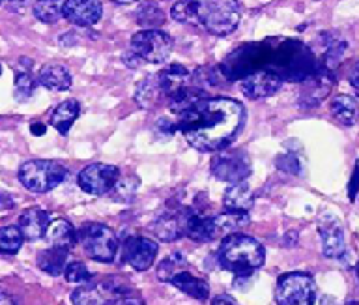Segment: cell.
<instances>
[{
  "instance_id": "cell-32",
  "label": "cell",
  "mask_w": 359,
  "mask_h": 305,
  "mask_svg": "<svg viewBox=\"0 0 359 305\" xmlns=\"http://www.w3.org/2000/svg\"><path fill=\"white\" fill-rule=\"evenodd\" d=\"M64 277H66L67 283H75V285H84V283H88L92 279L90 276L88 268L83 264V262H69L66 266V270H64Z\"/></svg>"
},
{
  "instance_id": "cell-9",
  "label": "cell",
  "mask_w": 359,
  "mask_h": 305,
  "mask_svg": "<svg viewBox=\"0 0 359 305\" xmlns=\"http://www.w3.org/2000/svg\"><path fill=\"white\" fill-rule=\"evenodd\" d=\"M212 172L217 180L229 182L234 186V184H241L247 180V176L251 175V165H249V158L245 156V152L226 150L213 159Z\"/></svg>"
},
{
  "instance_id": "cell-17",
  "label": "cell",
  "mask_w": 359,
  "mask_h": 305,
  "mask_svg": "<svg viewBox=\"0 0 359 305\" xmlns=\"http://www.w3.org/2000/svg\"><path fill=\"white\" fill-rule=\"evenodd\" d=\"M154 234L161 242H176L184 234V210L165 212L163 215H159L154 225Z\"/></svg>"
},
{
  "instance_id": "cell-6",
  "label": "cell",
  "mask_w": 359,
  "mask_h": 305,
  "mask_svg": "<svg viewBox=\"0 0 359 305\" xmlns=\"http://www.w3.org/2000/svg\"><path fill=\"white\" fill-rule=\"evenodd\" d=\"M275 299L279 305H314V279L303 271H290L280 276L275 287Z\"/></svg>"
},
{
  "instance_id": "cell-40",
  "label": "cell",
  "mask_w": 359,
  "mask_h": 305,
  "mask_svg": "<svg viewBox=\"0 0 359 305\" xmlns=\"http://www.w3.org/2000/svg\"><path fill=\"white\" fill-rule=\"evenodd\" d=\"M0 305H13V301L8 296H0Z\"/></svg>"
},
{
  "instance_id": "cell-42",
  "label": "cell",
  "mask_w": 359,
  "mask_h": 305,
  "mask_svg": "<svg viewBox=\"0 0 359 305\" xmlns=\"http://www.w3.org/2000/svg\"><path fill=\"white\" fill-rule=\"evenodd\" d=\"M358 277H359V264H358Z\"/></svg>"
},
{
  "instance_id": "cell-5",
  "label": "cell",
  "mask_w": 359,
  "mask_h": 305,
  "mask_svg": "<svg viewBox=\"0 0 359 305\" xmlns=\"http://www.w3.org/2000/svg\"><path fill=\"white\" fill-rule=\"evenodd\" d=\"M67 169L50 159H30L19 169V182L28 191L47 193L66 180Z\"/></svg>"
},
{
  "instance_id": "cell-31",
  "label": "cell",
  "mask_w": 359,
  "mask_h": 305,
  "mask_svg": "<svg viewBox=\"0 0 359 305\" xmlns=\"http://www.w3.org/2000/svg\"><path fill=\"white\" fill-rule=\"evenodd\" d=\"M34 88H36V81L32 79V75L27 72H19L15 75V97L19 102H27L34 94Z\"/></svg>"
},
{
  "instance_id": "cell-4",
  "label": "cell",
  "mask_w": 359,
  "mask_h": 305,
  "mask_svg": "<svg viewBox=\"0 0 359 305\" xmlns=\"http://www.w3.org/2000/svg\"><path fill=\"white\" fill-rule=\"evenodd\" d=\"M77 240L83 245L84 253L92 260L97 262H114L120 249L116 232L111 226L101 225V223H86L79 229Z\"/></svg>"
},
{
  "instance_id": "cell-24",
  "label": "cell",
  "mask_w": 359,
  "mask_h": 305,
  "mask_svg": "<svg viewBox=\"0 0 359 305\" xmlns=\"http://www.w3.org/2000/svg\"><path fill=\"white\" fill-rule=\"evenodd\" d=\"M223 203L226 210H234V212H247L255 203V195H252L251 187L247 186L245 182L234 184L226 189L223 197Z\"/></svg>"
},
{
  "instance_id": "cell-10",
  "label": "cell",
  "mask_w": 359,
  "mask_h": 305,
  "mask_svg": "<svg viewBox=\"0 0 359 305\" xmlns=\"http://www.w3.org/2000/svg\"><path fill=\"white\" fill-rule=\"evenodd\" d=\"M283 83L285 81L280 79L277 74L258 69V72H252V74L245 75L240 81V88L243 92V96L249 97V100H264V97L277 94L280 90Z\"/></svg>"
},
{
  "instance_id": "cell-39",
  "label": "cell",
  "mask_w": 359,
  "mask_h": 305,
  "mask_svg": "<svg viewBox=\"0 0 359 305\" xmlns=\"http://www.w3.org/2000/svg\"><path fill=\"white\" fill-rule=\"evenodd\" d=\"M116 4H122V6H128V4H135V2H139V0H114Z\"/></svg>"
},
{
  "instance_id": "cell-26",
  "label": "cell",
  "mask_w": 359,
  "mask_h": 305,
  "mask_svg": "<svg viewBox=\"0 0 359 305\" xmlns=\"http://www.w3.org/2000/svg\"><path fill=\"white\" fill-rule=\"evenodd\" d=\"M163 97L161 86H159V79L157 75H150L137 85L135 90V102L139 103L142 109H151L159 100Z\"/></svg>"
},
{
  "instance_id": "cell-25",
  "label": "cell",
  "mask_w": 359,
  "mask_h": 305,
  "mask_svg": "<svg viewBox=\"0 0 359 305\" xmlns=\"http://www.w3.org/2000/svg\"><path fill=\"white\" fill-rule=\"evenodd\" d=\"M67 253L66 249L60 248H49L39 251L38 253V266L39 270H43L49 276H60L66 270L67 262Z\"/></svg>"
},
{
  "instance_id": "cell-41",
  "label": "cell",
  "mask_w": 359,
  "mask_h": 305,
  "mask_svg": "<svg viewBox=\"0 0 359 305\" xmlns=\"http://www.w3.org/2000/svg\"><path fill=\"white\" fill-rule=\"evenodd\" d=\"M346 305H359L358 301H350V304H346Z\"/></svg>"
},
{
  "instance_id": "cell-23",
  "label": "cell",
  "mask_w": 359,
  "mask_h": 305,
  "mask_svg": "<svg viewBox=\"0 0 359 305\" xmlns=\"http://www.w3.org/2000/svg\"><path fill=\"white\" fill-rule=\"evenodd\" d=\"M79 114H81L79 103L75 100H66L50 114V126L60 131L62 135H67V131L73 126V122L79 118Z\"/></svg>"
},
{
  "instance_id": "cell-43",
  "label": "cell",
  "mask_w": 359,
  "mask_h": 305,
  "mask_svg": "<svg viewBox=\"0 0 359 305\" xmlns=\"http://www.w3.org/2000/svg\"><path fill=\"white\" fill-rule=\"evenodd\" d=\"M0 74H2V66H0Z\"/></svg>"
},
{
  "instance_id": "cell-8",
  "label": "cell",
  "mask_w": 359,
  "mask_h": 305,
  "mask_svg": "<svg viewBox=\"0 0 359 305\" xmlns=\"http://www.w3.org/2000/svg\"><path fill=\"white\" fill-rule=\"evenodd\" d=\"M120 180V169L114 165L92 163L84 167L77 176L79 187L90 195H107Z\"/></svg>"
},
{
  "instance_id": "cell-33",
  "label": "cell",
  "mask_w": 359,
  "mask_h": 305,
  "mask_svg": "<svg viewBox=\"0 0 359 305\" xmlns=\"http://www.w3.org/2000/svg\"><path fill=\"white\" fill-rule=\"evenodd\" d=\"M277 167H279L283 172H286V175H299V170H302V163H299V159H297L294 154L279 156V158H277Z\"/></svg>"
},
{
  "instance_id": "cell-30",
  "label": "cell",
  "mask_w": 359,
  "mask_h": 305,
  "mask_svg": "<svg viewBox=\"0 0 359 305\" xmlns=\"http://www.w3.org/2000/svg\"><path fill=\"white\" fill-rule=\"evenodd\" d=\"M187 260L182 253H172L168 255L167 259L161 260V264L157 266V277L161 279V281L170 283L174 276H178L180 271L187 270Z\"/></svg>"
},
{
  "instance_id": "cell-16",
  "label": "cell",
  "mask_w": 359,
  "mask_h": 305,
  "mask_svg": "<svg viewBox=\"0 0 359 305\" xmlns=\"http://www.w3.org/2000/svg\"><path fill=\"white\" fill-rule=\"evenodd\" d=\"M38 81L39 85L53 92L69 90V86H72V75H69L64 64L58 62L45 64L43 68L39 69Z\"/></svg>"
},
{
  "instance_id": "cell-2",
  "label": "cell",
  "mask_w": 359,
  "mask_h": 305,
  "mask_svg": "<svg viewBox=\"0 0 359 305\" xmlns=\"http://www.w3.org/2000/svg\"><path fill=\"white\" fill-rule=\"evenodd\" d=\"M170 15L178 23L202 27L213 36H226L240 25V0H178Z\"/></svg>"
},
{
  "instance_id": "cell-11",
  "label": "cell",
  "mask_w": 359,
  "mask_h": 305,
  "mask_svg": "<svg viewBox=\"0 0 359 305\" xmlns=\"http://www.w3.org/2000/svg\"><path fill=\"white\" fill-rule=\"evenodd\" d=\"M157 251H159L157 243L146 236H131L123 245V257L137 271L148 270L156 260Z\"/></svg>"
},
{
  "instance_id": "cell-37",
  "label": "cell",
  "mask_w": 359,
  "mask_h": 305,
  "mask_svg": "<svg viewBox=\"0 0 359 305\" xmlns=\"http://www.w3.org/2000/svg\"><path fill=\"white\" fill-rule=\"evenodd\" d=\"M350 83H352L353 88H358L359 90V64L353 68L352 75H350Z\"/></svg>"
},
{
  "instance_id": "cell-13",
  "label": "cell",
  "mask_w": 359,
  "mask_h": 305,
  "mask_svg": "<svg viewBox=\"0 0 359 305\" xmlns=\"http://www.w3.org/2000/svg\"><path fill=\"white\" fill-rule=\"evenodd\" d=\"M320 238H322V251L327 259H339L346 251V242H344V231L339 225V221L333 217L322 219L318 225Z\"/></svg>"
},
{
  "instance_id": "cell-7",
  "label": "cell",
  "mask_w": 359,
  "mask_h": 305,
  "mask_svg": "<svg viewBox=\"0 0 359 305\" xmlns=\"http://www.w3.org/2000/svg\"><path fill=\"white\" fill-rule=\"evenodd\" d=\"M131 53L144 62L161 64L172 53V38L161 30H140L131 38Z\"/></svg>"
},
{
  "instance_id": "cell-22",
  "label": "cell",
  "mask_w": 359,
  "mask_h": 305,
  "mask_svg": "<svg viewBox=\"0 0 359 305\" xmlns=\"http://www.w3.org/2000/svg\"><path fill=\"white\" fill-rule=\"evenodd\" d=\"M213 225H215V234L217 236H230L240 232L249 225V214L247 212H234V210H226L224 214H219L213 217Z\"/></svg>"
},
{
  "instance_id": "cell-35",
  "label": "cell",
  "mask_w": 359,
  "mask_h": 305,
  "mask_svg": "<svg viewBox=\"0 0 359 305\" xmlns=\"http://www.w3.org/2000/svg\"><path fill=\"white\" fill-rule=\"evenodd\" d=\"M358 191H359V163H355V167H353V172H352V180H350V191H348V195H350V201H355V197H358Z\"/></svg>"
},
{
  "instance_id": "cell-21",
  "label": "cell",
  "mask_w": 359,
  "mask_h": 305,
  "mask_svg": "<svg viewBox=\"0 0 359 305\" xmlns=\"http://www.w3.org/2000/svg\"><path fill=\"white\" fill-rule=\"evenodd\" d=\"M111 299V292L107 290L103 281L95 285H83L72 294L73 305H107Z\"/></svg>"
},
{
  "instance_id": "cell-36",
  "label": "cell",
  "mask_w": 359,
  "mask_h": 305,
  "mask_svg": "<svg viewBox=\"0 0 359 305\" xmlns=\"http://www.w3.org/2000/svg\"><path fill=\"white\" fill-rule=\"evenodd\" d=\"M212 305H238L230 296H217L212 299Z\"/></svg>"
},
{
  "instance_id": "cell-19",
  "label": "cell",
  "mask_w": 359,
  "mask_h": 305,
  "mask_svg": "<svg viewBox=\"0 0 359 305\" xmlns=\"http://www.w3.org/2000/svg\"><path fill=\"white\" fill-rule=\"evenodd\" d=\"M170 285H174L178 290H182V292L191 296V298L201 299V301L210 298V285L204 279H201V277L193 276L189 270L180 271L178 276H174L170 279Z\"/></svg>"
},
{
  "instance_id": "cell-12",
  "label": "cell",
  "mask_w": 359,
  "mask_h": 305,
  "mask_svg": "<svg viewBox=\"0 0 359 305\" xmlns=\"http://www.w3.org/2000/svg\"><path fill=\"white\" fill-rule=\"evenodd\" d=\"M100 0H64V18L77 27H92L101 19Z\"/></svg>"
},
{
  "instance_id": "cell-14",
  "label": "cell",
  "mask_w": 359,
  "mask_h": 305,
  "mask_svg": "<svg viewBox=\"0 0 359 305\" xmlns=\"http://www.w3.org/2000/svg\"><path fill=\"white\" fill-rule=\"evenodd\" d=\"M184 234L189 236L193 242H212L213 238H217L213 217L202 215L193 210H184Z\"/></svg>"
},
{
  "instance_id": "cell-45",
  "label": "cell",
  "mask_w": 359,
  "mask_h": 305,
  "mask_svg": "<svg viewBox=\"0 0 359 305\" xmlns=\"http://www.w3.org/2000/svg\"><path fill=\"white\" fill-rule=\"evenodd\" d=\"M358 102H359V100H358Z\"/></svg>"
},
{
  "instance_id": "cell-15",
  "label": "cell",
  "mask_w": 359,
  "mask_h": 305,
  "mask_svg": "<svg viewBox=\"0 0 359 305\" xmlns=\"http://www.w3.org/2000/svg\"><path fill=\"white\" fill-rule=\"evenodd\" d=\"M50 217L49 214L41 208L25 210L19 217V231L22 232L25 240L36 242L39 238H45V232L49 229Z\"/></svg>"
},
{
  "instance_id": "cell-1",
  "label": "cell",
  "mask_w": 359,
  "mask_h": 305,
  "mask_svg": "<svg viewBox=\"0 0 359 305\" xmlns=\"http://www.w3.org/2000/svg\"><path fill=\"white\" fill-rule=\"evenodd\" d=\"M170 109L176 114V131H182L185 141L201 152H217L229 147L245 118L240 102L230 97H204L193 86L172 97Z\"/></svg>"
},
{
  "instance_id": "cell-28",
  "label": "cell",
  "mask_w": 359,
  "mask_h": 305,
  "mask_svg": "<svg viewBox=\"0 0 359 305\" xmlns=\"http://www.w3.org/2000/svg\"><path fill=\"white\" fill-rule=\"evenodd\" d=\"M135 19L140 27H144V30H157V27L165 23V13L156 2H144L135 13Z\"/></svg>"
},
{
  "instance_id": "cell-18",
  "label": "cell",
  "mask_w": 359,
  "mask_h": 305,
  "mask_svg": "<svg viewBox=\"0 0 359 305\" xmlns=\"http://www.w3.org/2000/svg\"><path fill=\"white\" fill-rule=\"evenodd\" d=\"M47 242L50 243V248L69 249L77 243V232L73 229V225L66 219H55L49 223V229L45 232Z\"/></svg>"
},
{
  "instance_id": "cell-38",
  "label": "cell",
  "mask_w": 359,
  "mask_h": 305,
  "mask_svg": "<svg viewBox=\"0 0 359 305\" xmlns=\"http://www.w3.org/2000/svg\"><path fill=\"white\" fill-rule=\"evenodd\" d=\"M30 131H32L34 135H43V133H45V126L43 124H32Z\"/></svg>"
},
{
  "instance_id": "cell-34",
  "label": "cell",
  "mask_w": 359,
  "mask_h": 305,
  "mask_svg": "<svg viewBox=\"0 0 359 305\" xmlns=\"http://www.w3.org/2000/svg\"><path fill=\"white\" fill-rule=\"evenodd\" d=\"M111 305H144V299H142V296L137 290L129 288L126 292L114 296L111 299Z\"/></svg>"
},
{
  "instance_id": "cell-44",
  "label": "cell",
  "mask_w": 359,
  "mask_h": 305,
  "mask_svg": "<svg viewBox=\"0 0 359 305\" xmlns=\"http://www.w3.org/2000/svg\"><path fill=\"white\" fill-rule=\"evenodd\" d=\"M0 2H2V0H0Z\"/></svg>"
},
{
  "instance_id": "cell-3",
  "label": "cell",
  "mask_w": 359,
  "mask_h": 305,
  "mask_svg": "<svg viewBox=\"0 0 359 305\" xmlns=\"http://www.w3.org/2000/svg\"><path fill=\"white\" fill-rule=\"evenodd\" d=\"M217 259L221 268L232 271L234 276L245 277L255 273L258 268H262L266 251L258 240L236 232L223 238V242L219 245Z\"/></svg>"
},
{
  "instance_id": "cell-20",
  "label": "cell",
  "mask_w": 359,
  "mask_h": 305,
  "mask_svg": "<svg viewBox=\"0 0 359 305\" xmlns=\"http://www.w3.org/2000/svg\"><path fill=\"white\" fill-rule=\"evenodd\" d=\"M330 111L333 118L342 126H353L359 120V102L346 94L333 97L330 103Z\"/></svg>"
},
{
  "instance_id": "cell-29",
  "label": "cell",
  "mask_w": 359,
  "mask_h": 305,
  "mask_svg": "<svg viewBox=\"0 0 359 305\" xmlns=\"http://www.w3.org/2000/svg\"><path fill=\"white\" fill-rule=\"evenodd\" d=\"M25 236L19 226H0V255H15L21 249Z\"/></svg>"
},
{
  "instance_id": "cell-27",
  "label": "cell",
  "mask_w": 359,
  "mask_h": 305,
  "mask_svg": "<svg viewBox=\"0 0 359 305\" xmlns=\"http://www.w3.org/2000/svg\"><path fill=\"white\" fill-rule=\"evenodd\" d=\"M34 15L41 23H58L64 18V0H38L34 4Z\"/></svg>"
}]
</instances>
